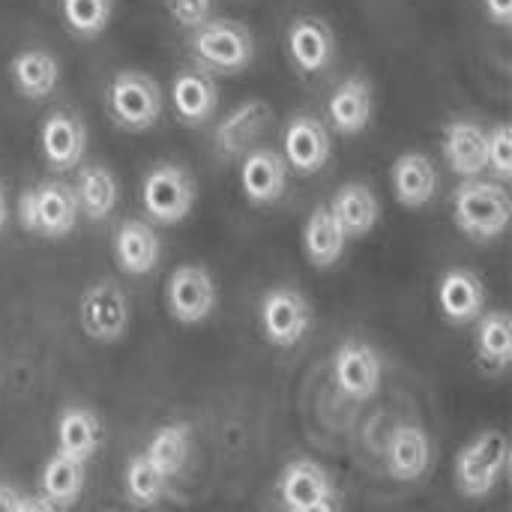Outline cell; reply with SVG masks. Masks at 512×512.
<instances>
[{"label": "cell", "instance_id": "obj_1", "mask_svg": "<svg viewBox=\"0 0 512 512\" xmlns=\"http://www.w3.org/2000/svg\"><path fill=\"white\" fill-rule=\"evenodd\" d=\"M512 198L504 183L474 177L462 180L453 192V222L474 243H492L507 234Z\"/></svg>", "mask_w": 512, "mask_h": 512}, {"label": "cell", "instance_id": "obj_2", "mask_svg": "<svg viewBox=\"0 0 512 512\" xmlns=\"http://www.w3.org/2000/svg\"><path fill=\"white\" fill-rule=\"evenodd\" d=\"M510 468V441L501 429L477 432L453 459L456 492L468 501H483L498 492Z\"/></svg>", "mask_w": 512, "mask_h": 512}, {"label": "cell", "instance_id": "obj_3", "mask_svg": "<svg viewBox=\"0 0 512 512\" xmlns=\"http://www.w3.org/2000/svg\"><path fill=\"white\" fill-rule=\"evenodd\" d=\"M189 51L198 69L216 75H240L255 60V36L234 18H210L189 30Z\"/></svg>", "mask_w": 512, "mask_h": 512}, {"label": "cell", "instance_id": "obj_4", "mask_svg": "<svg viewBox=\"0 0 512 512\" xmlns=\"http://www.w3.org/2000/svg\"><path fill=\"white\" fill-rule=\"evenodd\" d=\"M165 108L162 87L141 69H120L105 87V111L123 132H147L159 123Z\"/></svg>", "mask_w": 512, "mask_h": 512}, {"label": "cell", "instance_id": "obj_5", "mask_svg": "<svg viewBox=\"0 0 512 512\" xmlns=\"http://www.w3.org/2000/svg\"><path fill=\"white\" fill-rule=\"evenodd\" d=\"M78 201L69 183L42 180L18 195V225L45 240H63L78 225Z\"/></svg>", "mask_w": 512, "mask_h": 512}, {"label": "cell", "instance_id": "obj_6", "mask_svg": "<svg viewBox=\"0 0 512 512\" xmlns=\"http://www.w3.org/2000/svg\"><path fill=\"white\" fill-rule=\"evenodd\" d=\"M198 201L195 177L177 162H156L141 180V207L156 225H180Z\"/></svg>", "mask_w": 512, "mask_h": 512}, {"label": "cell", "instance_id": "obj_7", "mask_svg": "<svg viewBox=\"0 0 512 512\" xmlns=\"http://www.w3.org/2000/svg\"><path fill=\"white\" fill-rule=\"evenodd\" d=\"M258 324L273 348H297L315 324L312 300L294 285H276L258 303Z\"/></svg>", "mask_w": 512, "mask_h": 512}, {"label": "cell", "instance_id": "obj_8", "mask_svg": "<svg viewBox=\"0 0 512 512\" xmlns=\"http://www.w3.org/2000/svg\"><path fill=\"white\" fill-rule=\"evenodd\" d=\"M129 318H132L129 297L111 279L93 282L78 300V327L87 339L99 345L120 342L129 330Z\"/></svg>", "mask_w": 512, "mask_h": 512}, {"label": "cell", "instance_id": "obj_9", "mask_svg": "<svg viewBox=\"0 0 512 512\" xmlns=\"http://www.w3.org/2000/svg\"><path fill=\"white\" fill-rule=\"evenodd\" d=\"M165 306L180 327H198L210 321L219 306V288L213 273L201 264L174 267L165 282Z\"/></svg>", "mask_w": 512, "mask_h": 512}, {"label": "cell", "instance_id": "obj_10", "mask_svg": "<svg viewBox=\"0 0 512 512\" xmlns=\"http://www.w3.org/2000/svg\"><path fill=\"white\" fill-rule=\"evenodd\" d=\"M330 372H333L336 390L351 402L375 399L384 384V360L378 348L357 336L339 342L330 360Z\"/></svg>", "mask_w": 512, "mask_h": 512}, {"label": "cell", "instance_id": "obj_11", "mask_svg": "<svg viewBox=\"0 0 512 512\" xmlns=\"http://www.w3.org/2000/svg\"><path fill=\"white\" fill-rule=\"evenodd\" d=\"M333 156L330 129L324 120L312 114H294L282 129V159L288 171H297L300 177H312L327 168Z\"/></svg>", "mask_w": 512, "mask_h": 512}, {"label": "cell", "instance_id": "obj_12", "mask_svg": "<svg viewBox=\"0 0 512 512\" xmlns=\"http://www.w3.org/2000/svg\"><path fill=\"white\" fill-rule=\"evenodd\" d=\"M285 51L291 66L303 75H321L336 60V33L321 15H297L285 33Z\"/></svg>", "mask_w": 512, "mask_h": 512}, {"label": "cell", "instance_id": "obj_13", "mask_svg": "<svg viewBox=\"0 0 512 512\" xmlns=\"http://www.w3.org/2000/svg\"><path fill=\"white\" fill-rule=\"evenodd\" d=\"M276 501L285 512H300L318 501H330L336 498V483L330 477V471L309 459V456H297L291 459L279 477H276Z\"/></svg>", "mask_w": 512, "mask_h": 512}, {"label": "cell", "instance_id": "obj_14", "mask_svg": "<svg viewBox=\"0 0 512 512\" xmlns=\"http://www.w3.org/2000/svg\"><path fill=\"white\" fill-rule=\"evenodd\" d=\"M39 153L45 165L57 174L75 171L87 153V126L72 111H51L39 123Z\"/></svg>", "mask_w": 512, "mask_h": 512}, {"label": "cell", "instance_id": "obj_15", "mask_svg": "<svg viewBox=\"0 0 512 512\" xmlns=\"http://www.w3.org/2000/svg\"><path fill=\"white\" fill-rule=\"evenodd\" d=\"M273 108L264 99H246L234 105L213 132V147L222 159H243L249 150H255L258 138L270 129Z\"/></svg>", "mask_w": 512, "mask_h": 512}, {"label": "cell", "instance_id": "obj_16", "mask_svg": "<svg viewBox=\"0 0 512 512\" xmlns=\"http://www.w3.org/2000/svg\"><path fill=\"white\" fill-rule=\"evenodd\" d=\"M438 309L453 327H471L489 309V288L471 267H450L438 279Z\"/></svg>", "mask_w": 512, "mask_h": 512}, {"label": "cell", "instance_id": "obj_17", "mask_svg": "<svg viewBox=\"0 0 512 512\" xmlns=\"http://www.w3.org/2000/svg\"><path fill=\"white\" fill-rule=\"evenodd\" d=\"M111 255L114 264L120 267V273L126 276H150L159 267L162 258V240L156 234V228L144 219H123L114 228L111 237Z\"/></svg>", "mask_w": 512, "mask_h": 512}, {"label": "cell", "instance_id": "obj_18", "mask_svg": "<svg viewBox=\"0 0 512 512\" xmlns=\"http://www.w3.org/2000/svg\"><path fill=\"white\" fill-rule=\"evenodd\" d=\"M387 474L396 483H420L432 468V438L417 423H399L384 450Z\"/></svg>", "mask_w": 512, "mask_h": 512}, {"label": "cell", "instance_id": "obj_19", "mask_svg": "<svg viewBox=\"0 0 512 512\" xmlns=\"http://www.w3.org/2000/svg\"><path fill=\"white\" fill-rule=\"evenodd\" d=\"M171 105L183 126H204L216 117L219 108V84L210 72L198 66H186L171 81Z\"/></svg>", "mask_w": 512, "mask_h": 512}, {"label": "cell", "instance_id": "obj_20", "mask_svg": "<svg viewBox=\"0 0 512 512\" xmlns=\"http://www.w3.org/2000/svg\"><path fill=\"white\" fill-rule=\"evenodd\" d=\"M375 117V87L366 75H348L327 96V123L339 135H360Z\"/></svg>", "mask_w": 512, "mask_h": 512}, {"label": "cell", "instance_id": "obj_21", "mask_svg": "<svg viewBox=\"0 0 512 512\" xmlns=\"http://www.w3.org/2000/svg\"><path fill=\"white\" fill-rule=\"evenodd\" d=\"M240 189L249 204H276L288 189V165L282 153L270 147H255L240 159Z\"/></svg>", "mask_w": 512, "mask_h": 512}, {"label": "cell", "instance_id": "obj_22", "mask_svg": "<svg viewBox=\"0 0 512 512\" xmlns=\"http://www.w3.org/2000/svg\"><path fill=\"white\" fill-rule=\"evenodd\" d=\"M327 207L336 216V222H339V228L345 231L348 240L369 237L381 222V201L372 192V186L360 183V180L342 183L336 189V195L327 201Z\"/></svg>", "mask_w": 512, "mask_h": 512}, {"label": "cell", "instance_id": "obj_23", "mask_svg": "<svg viewBox=\"0 0 512 512\" xmlns=\"http://www.w3.org/2000/svg\"><path fill=\"white\" fill-rule=\"evenodd\" d=\"M390 183H393V195H396V201L402 207L420 210V207H426V204L435 201L438 186H441V177H438L435 162L426 153L408 150V153H402L393 162Z\"/></svg>", "mask_w": 512, "mask_h": 512}, {"label": "cell", "instance_id": "obj_24", "mask_svg": "<svg viewBox=\"0 0 512 512\" xmlns=\"http://www.w3.org/2000/svg\"><path fill=\"white\" fill-rule=\"evenodd\" d=\"M441 153L450 171L462 180L486 174V129L477 120H453L444 126Z\"/></svg>", "mask_w": 512, "mask_h": 512}, {"label": "cell", "instance_id": "obj_25", "mask_svg": "<svg viewBox=\"0 0 512 512\" xmlns=\"http://www.w3.org/2000/svg\"><path fill=\"white\" fill-rule=\"evenodd\" d=\"M9 81L21 99L42 102L60 84V60L45 48H21L9 60Z\"/></svg>", "mask_w": 512, "mask_h": 512}, {"label": "cell", "instance_id": "obj_26", "mask_svg": "<svg viewBox=\"0 0 512 512\" xmlns=\"http://www.w3.org/2000/svg\"><path fill=\"white\" fill-rule=\"evenodd\" d=\"M102 420L93 408L87 405H66L57 414V426H54V438H57V453L72 456L78 462H90L99 447H102Z\"/></svg>", "mask_w": 512, "mask_h": 512}, {"label": "cell", "instance_id": "obj_27", "mask_svg": "<svg viewBox=\"0 0 512 512\" xmlns=\"http://www.w3.org/2000/svg\"><path fill=\"white\" fill-rule=\"evenodd\" d=\"M72 192L78 201V213L90 222L111 219V213L117 210V201H120V183H117L114 171L99 162L78 168Z\"/></svg>", "mask_w": 512, "mask_h": 512}, {"label": "cell", "instance_id": "obj_28", "mask_svg": "<svg viewBox=\"0 0 512 512\" xmlns=\"http://www.w3.org/2000/svg\"><path fill=\"white\" fill-rule=\"evenodd\" d=\"M348 246L345 231L339 228L336 216L327 204H318L303 222V252L315 270H330L342 261Z\"/></svg>", "mask_w": 512, "mask_h": 512}, {"label": "cell", "instance_id": "obj_29", "mask_svg": "<svg viewBox=\"0 0 512 512\" xmlns=\"http://www.w3.org/2000/svg\"><path fill=\"white\" fill-rule=\"evenodd\" d=\"M474 354L486 372L504 375L512 363V324L504 309H486L474 324Z\"/></svg>", "mask_w": 512, "mask_h": 512}, {"label": "cell", "instance_id": "obj_30", "mask_svg": "<svg viewBox=\"0 0 512 512\" xmlns=\"http://www.w3.org/2000/svg\"><path fill=\"white\" fill-rule=\"evenodd\" d=\"M84 483H87V465L72 456H63L57 450L45 459V465L39 471V495L45 501H51L57 510L72 507L81 498Z\"/></svg>", "mask_w": 512, "mask_h": 512}, {"label": "cell", "instance_id": "obj_31", "mask_svg": "<svg viewBox=\"0 0 512 512\" xmlns=\"http://www.w3.org/2000/svg\"><path fill=\"white\" fill-rule=\"evenodd\" d=\"M141 453L150 459V465L168 483L177 480L186 471L189 456H192V429H189V423H165V426H159L150 435V441H147V447Z\"/></svg>", "mask_w": 512, "mask_h": 512}, {"label": "cell", "instance_id": "obj_32", "mask_svg": "<svg viewBox=\"0 0 512 512\" xmlns=\"http://www.w3.org/2000/svg\"><path fill=\"white\" fill-rule=\"evenodd\" d=\"M168 495V480L150 465L144 453H135L123 471V498L135 510H156Z\"/></svg>", "mask_w": 512, "mask_h": 512}, {"label": "cell", "instance_id": "obj_33", "mask_svg": "<svg viewBox=\"0 0 512 512\" xmlns=\"http://www.w3.org/2000/svg\"><path fill=\"white\" fill-rule=\"evenodd\" d=\"M63 27L75 39H99L114 15V0H57Z\"/></svg>", "mask_w": 512, "mask_h": 512}, {"label": "cell", "instance_id": "obj_34", "mask_svg": "<svg viewBox=\"0 0 512 512\" xmlns=\"http://www.w3.org/2000/svg\"><path fill=\"white\" fill-rule=\"evenodd\" d=\"M486 171L495 174L498 183H507L512 177V129L507 120L486 132Z\"/></svg>", "mask_w": 512, "mask_h": 512}, {"label": "cell", "instance_id": "obj_35", "mask_svg": "<svg viewBox=\"0 0 512 512\" xmlns=\"http://www.w3.org/2000/svg\"><path fill=\"white\" fill-rule=\"evenodd\" d=\"M165 9L183 30H195L213 18V0H165Z\"/></svg>", "mask_w": 512, "mask_h": 512}, {"label": "cell", "instance_id": "obj_36", "mask_svg": "<svg viewBox=\"0 0 512 512\" xmlns=\"http://www.w3.org/2000/svg\"><path fill=\"white\" fill-rule=\"evenodd\" d=\"M483 12L498 27H510L512 24V0H483Z\"/></svg>", "mask_w": 512, "mask_h": 512}, {"label": "cell", "instance_id": "obj_37", "mask_svg": "<svg viewBox=\"0 0 512 512\" xmlns=\"http://www.w3.org/2000/svg\"><path fill=\"white\" fill-rule=\"evenodd\" d=\"M18 507H21V492L0 480V512H18Z\"/></svg>", "mask_w": 512, "mask_h": 512}, {"label": "cell", "instance_id": "obj_38", "mask_svg": "<svg viewBox=\"0 0 512 512\" xmlns=\"http://www.w3.org/2000/svg\"><path fill=\"white\" fill-rule=\"evenodd\" d=\"M18 512H60L51 501H45L42 495H21V507Z\"/></svg>", "mask_w": 512, "mask_h": 512}, {"label": "cell", "instance_id": "obj_39", "mask_svg": "<svg viewBox=\"0 0 512 512\" xmlns=\"http://www.w3.org/2000/svg\"><path fill=\"white\" fill-rule=\"evenodd\" d=\"M300 512H342L339 510V498H330V501H318V504H312V507H306V510Z\"/></svg>", "mask_w": 512, "mask_h": 512}, {"label": "cell", "instance_id": "obj_40", "mask_svg": "<svg viewBox=\"0 0 512 512\" xmlns=\"http://www.w3.org/2000/svg\"><path fill=\"white\" fill-rule=\"evenodd\" d=\"M6 222H9V204H6V192H3V186H0V234H3V228H6Z\"/></svg>", "mask_w": 512, "mask_h": 512}, {"label": "cell", "instance_id": "obj_41", "mask_svg": "<svg viewBox=\"0 0 512 512\" xmlns=\"http://www.w3.org/2000/svg\"><path fill=\"white\" fill-rule=\"evenodd\" d=\"M105 512H114V510H105Z\"/></svg>", "mask_w": 512, "mask_h": 512}]
</instances>
